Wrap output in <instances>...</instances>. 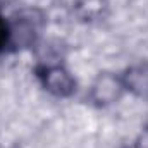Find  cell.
<instances>
[{"instance_id":"8992f818","label":"cell","mask_w":148,"mask_h":148,"mask_svg":"<svg viewBox=\"0 0 148 148\" xmlns=\"http://www.w3.org/2000/svg\"><path fill=\"white\" fill-rule=\"evenodd\" d=\"M10 50V29H9V17L0 14V55Z\"/></svg>"},{"instance_id":"7a4b0ae2","label":"cell","mask_w":148,"mask_h":148,"mask_svg":"<svg viewBox=\"0 0 148 148\" xmlns=\"http://www.w3.org/2000/svg\"><path fill=\"white\" fill-rule=\"evenodd\" d=\"M40 86L53 98H71L77 91V79L62 60H41L35 69Z\"/></svg>"},{"instance_id":"6da1fadb","label":"cell","mask_w":148,"mask_h":148,"mask_svg":"<svg viewBox=\"0 0 148 148\" xmlns=\"http://www.w3.org/2000/svg\"><path fill=\"white\" fill-rule=\"evenodd\" d=\"M47 16L38 7H21L9 16L10 50H33L40 47Z\"/></svg>"},{"instance_id":"5b68a950","label":"cell","mask_w":148,"mask_h":148,"mask_svg":"<svg viewBox=\"0 0 148 148\" xmlns=\"http://www.w3.org/2000/svg\"><path fill=\"white\" fill-rule=\"evenodd\" d=\"M109 2L107 0H77L74 12L83 23H97L107 16Z\"/></svg>"},{"instance_id":"52a82bcc","label":"cell","mask_w":148,"mask_h":148,"mask_svg":"<svg viewBox=\"0 0 148 148\" xmlns=\"http://www.w3.org/2000/svg\"><path fill=\"white\" fill-rule=\"evenodd\" d=\"M134 148H148V127H145L134 140Z\"/></svg>"},{"instance_id":"277c9868","label":"cell","mask_w":148,"mask_h":148,"mask_svg":"<svg viewBox=\"0 0 148 148\" xmlns=\"http://www.w3.org/2000/svg\"><path fill=\"white\" fill-rule=\"evenodd\" d=\"M121 74L129 95L140 100H148V60L131 64Z\"/></svg>"},{"instance_id":"3957f363","label":"cell","mask_w":148,"mask_h":148,"mask_svg":"<svg viewBox=\"0 0 148 148\" xmlns=\"http://www.w3.org/2000/svg\"><path fill=\"white\" fill-rule=\"evenodd\" d=\"M126 95H127V90H126L122 74L114 73V71H102L90 83L86 98L90 105L97 109H110L117 105Z\"/></svg>"}]
</instances>
